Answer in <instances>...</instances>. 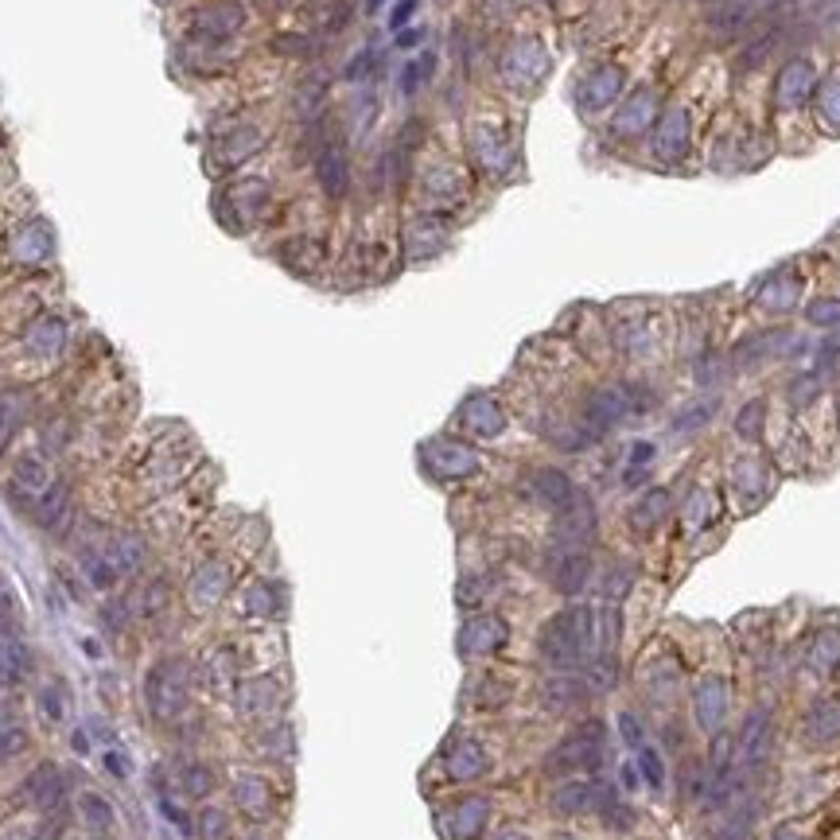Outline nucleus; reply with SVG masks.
Instances as JSON below:
<instances>
[{
    "label": "nucleus",
    "instance_id": "11",
    "mask_svg": "<svg viewBox=\"0 0 840 840\" xmlns=\"http://www.w3.org/2000/svg\"><path fill=\"white\" fill-rule=\"evenodd\" d=\"M27 747V732L16 724H0V763L5 759H16V755Z\"/></svg>",
    "mask_w": 840,
    "mask_h": 840
},
{
    "label": "nucleus",
    "instance_id": "2",
    "mask_svg": "<svg viewBox=\"0 0 840 840\" xmlns=\"http://www.w3.org/2000/svg\"><path fill=\"white\" fill-rule=\"evenodd\" d=\"M588 650V611H568L548 623L541 635V654L553 666H576Z\"/></svg>",
    "mask_w": 840,
    "mask_h": 840
},
{
    "label": "nucleus",
    "instance_id": "3",
    "mask_svg": "<svg viewBox=\"0 0 840 840\" xmlns=\"http://www.w3.org/2000/svg\"><path fill=\"white\" fill-rule=\"evenodd\" d=\"M599 763V727L596 732H580L568 743H560L557 755L548 759V770H572V766H596Z\"/></svg>",
    "mask_w": 840,
    "mask_h": 840
},
{
    "label": "nucleus",
    "instance_id": "6",
    "mask_svg": "<svg viewBox=\"0 0 840 840\" xmlns=\"http://www.w3.org/2000/svg\"><path fill=\"white\" fill-rule=\"evenodd\" d=\"M320 179H323V191L327 195H342L347 191V160H342V153L335 144H327L323 153H320Z\"/></svg>",
    "mask_w": 840,
    "mask_h": 840
},
{
    "label": "nucleus",
    "instance_id": "4",
    "mask_svg": "<svg viewBox=\"0 0 840 840\" xmlns=\"http://www.w3.org/2000/svg\"><path fill=\"white\" fill-rule=\"evenodd\" d=\"M63 794H66V782H63V770L59 766H39L32 778H27V786H24V797L32 805H39V809H54L63 802Z\"/></svg>",
    "mask_w": 840,
    "mask_h": 840
},
{
    "label": "nucleus",
    "instance_id": "5",
    "mask_svg": "<svg viewBox=\"0 0 840 840\" xmlns=\"http://www.w3.org/2000/svg\"><path fill=\"white\" fill-rule=\"evenodd\" d=\"M27 673V646L8 623H0V688L16 685Z\"/></svg>",
    "mask_w": 840,
    "mask_h": 840
},
{
    "label": "nucleus",
    "instance_id": "8",
    "mask_svg": "<svg viewBox=\"0 0 840 840\" xmlns=\"http://www.w3.org/2000/svg\"><path fill=\"white\" fill-rule=\"evenodd\" d=\"M599 790L596 786H588V782H568L564 790L553 794V805L564 809V814H584V809H591L596 802H608V797H596Z\"/></svg>",
    "mask_w": 840,
    "mask_h": 840
},
{
    "label": "nucleus",
    "instance_id": "12",
    "mask_svg": "<svg viewBox=\"0 0 840 840\" xmlns=\"http://www.w3.org/2000/svg\"><path fill=\"white\" fill-rule=\"evenodd\" d=\"M429 74H432V54H420L417 63H409V66H405V78H401L405 94H412V90H417V86H420V82L429 78Z\"/></svg>",
    "mask_w": 840,
    "mask_h": 840
},
{
    "label": "nucleus",
    "instance_id": "1",
    "mask_svg": "<svg viewBox=\"0 0 840 840\" xmlns=\"http://www.w3.org/2000/svg\"><path fill=\"white\" fill-rule=\"evenodd\" d=\"M144 700L160 724H168L172 716H179V708H183V700H187V669L179 657H168V662H160L153 673H148Z\"/></svg>",
    "mask_w": 840,
    "mask_h": 840
},
{
    "label": "nucleus",
    "instance_id": "10",
    "mask_svg": "<svg viewBox=\"0 0 840 840\" xmlns=\"http://www.w3.org/2000/svg\"><path fill=\"white\" fill-rule=\"evenodd\" d=\"M20 420H24V397L20 393L0 397V448H5L12 440V432L20 429Z\"/></svg>",
    "mask_w": 840,
    "mask_h": 840
},
{
    "label": "nucleus",
    "instance_id": "15",
    "mask_svg": "<svg viewBox=\"0 0 840 840\" xmlns=\"http://www.w3.org/2000/svg\"><path fill=\"white\" fill-rule=\"evenodd\" d=\"M412 8H417V0H401V5H397V12H393V27H401V24L409 20Z\"/></svg>",
    "mask_w": 840,
    "mask_h": 840
},
{
    "label": "nucleus",
    "instance_id": "13",
    "mask_svg": "<svg viewBox=\"0 0 840 840\" xmlns=\"http://www.w3.org/2000/svg\"><path fill=\"white\" fill-rule=\"evenodd\" d=\"M211 786H214V775H211V770H203V766H187V770H183V790H187L191 797L206 794Z\"/></svg>",
    "mask_w": 840,
    "mask_h": 840
},
{
    "label": "nucleus",
    "instance_id": "9",
    "mask_svg": "<svg viewBox=\"0 0 840 840\" xmlns=\"http://www.w3.org/2000/svg\"><path fill=\"white\" fill-rule=\"evenodd\" d=\"M66 509H71V502H66V487H47L44 490V502L35 506V518H39V526L54 529L66 518Z\"/></svg>",
    "mask_w": 840,
    "mask_h": 840
},
{
    "label": "nucleus",
    "instance_id": "16",
    "mask_svg": "<svg viewBox=\"0 0 840 840\" xmlns=\"http://www.w3.org/2000/svg\"><path fill=\"white\" fill-rule=\"evenodd\" d=\"M370 5H374V8H378V5H381V0H370Z\"/></svg>",
    "mask_w": 840,
    "mask_h": 840
},
{
    "label": "nucleus",
    "instance_id": "14",
    "mask_svg": "<svg viewBox=\"0 0 840 840\" xmlns=\"http://www.w3.org/2000/svg\"><path fill=\"white\" fill-rule=\"evenodd\" d=\"M82 809H90L94 829H109V821H114V817H109V805L102 802L98 794H86V797H82Z\"/></svg>",
    "mask_w": 840,
    "mask_h": 840
},
{
    "label": "nucleus",
    "instance_id": "7",
    "mask_svg": "<svg viewBox=\"0 0 840 840\" xmlns=\"http://www.w3.org/2000/svg\"><path fill=\"white\" fill-rule=\"evenodd\" d=\"M588 580V557L584 553H572V548H564L557 557V568H553V584L560 591H576Z\"/></svg>",
    "mask_w": 840,
    "mask_h": 840
}]
</instances>
